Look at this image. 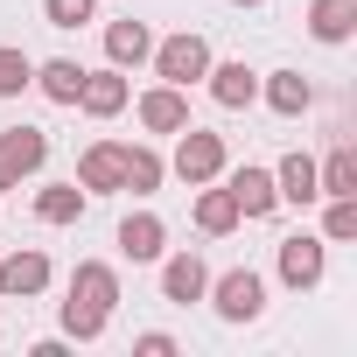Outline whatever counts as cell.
<instances>
[{"label":"cell","instance_id":"6da1fadb","mask_svg":"<svg viewBox=\"0 0 357 357\" xmlns=\"http://www.w3.org/2000/svg\"><path fill=\"white\" fill-rule=\"evenodd\" d=\"M112 308H119V273H112L105 259H77V273H70V301H63V336L98 343L105 322H112Z\"/></svg>","mask_w":357,"mask_h":357},{"label":"cell","instance_id":"7a4b0ae2","mask_svg":"<svg viewBox=\"0 0 357 357\" xmlns=\"http://www.w3.org/2000/svg\"><path fill=\"white\" fill-rule=\"evenodd\" d=\"M147 63H154V77H161V84H175V91H190V84H197V77L211 70V43H204L197 29H183V36H168V43H154V56H147Z\"/></svg>","mask_w":357,"mask_h":357},{"label":"cell","instance_id":"3957f363","mask_svg":"<svg viewBox=\"0 0 357 357\" xmlns=\"http://www.w3.org/2000/svg\"><path fill=\"white\" fill-rule=\"evenodd\" d=\"M183 183L197 190V183H218L225 175V133H204V126H183L175 133V161H168Z\"/></svg>","mask_w":357,"mask_h":357},{"label":"cell","instance_id":"277c9868","mask_svg":"<svg viewBox=\"0 0 357 357\" xmlns=\"http://www.w3.org/2000/svg\"><path fill=\"white\" fill-rule=\"evenodd\" d=\"M273 266H280V280H287L294 294H308V287H322V273H329V238H315V231H294V238H280Z\"/></svg>","mask_w":357,"mask_h":357},{"label":"cell","instance_id":"5b68a950","mask_svg":"<svg viewBox=\"0 0 357 357\" xmlns=\"http://www.w3.org/2000/svg\"><path fill=\"white\" fill-rule=\"evenodd\" d=\"M204 294L218 301V315H225V322H259V315H266V280H259L252 266H231V273H218Z\"/></svg>","mask_w":357,"mask_h":357},{"label":"cell","instance_id":"8992f818","mask_svg":"<svg viewBox=\"0 0 357 357\" xmlns=\"http://www.w3.org/2000/svg\"><path fill=\"white\" fill-rule=\"evenodd\" d=\"M43 161H50V133L43 126H8L0 133V190H22Z\"/></svg>","mask_w":357,"mask_h":357},{"label":"cell","instance_id":"52a82bcc","mask_svg":"<svg viewBox=\"0 0 357 357\" xmlns=\"http://www.w3.org/2000/svg\"><path fill=\"white\" fill-rule=\"evenodd\" d=\"M77 105L91 112V119H119L126 105H133V84H126V70L112 63V70H84V84H77Z\"/></svg>","mask_w":357,"mask_h":357},{"label":"cell","instance_id":"ba28073f","mask_svg":"<svg viewBox=\"0 0 357 357\" xmlns=\"http://www.w3.org/2000/svg\"><path fill=\"white\" fill-rule=\"evenodd\" d=\"M204 287H211V266L197 252H161V301L190 308V301H204Z\"/></svg>","mask_w":357,"mask_h":357},{"label":"cell","instance_id":"9c48e42d","mask_svg":"<svg viewBox=\"0 0 357 357\" xmlns=\"http://www.w3.org/2000/svg\"><path fill=\"white\" fill-rule=\"evenodd\" d=\"M225 190H231V204H238V218H273L280 211V190H273V168H231L225 175Z\"/></svg>","mask_w":357,"mask_h":357},{"label":"cell","instance_id":"30bf717a","mask_svg":"<svg viewBox=\"0 0 357 357\" xmlns=\"http://www.w3.org/2000/svg\"><path fill=\"white\" fill-rule=\"evenodd\" d=\"M119 175H126V168H119V140H91V147L77 154V190H84V197H112Z\"/></svg>","mask_w":357,"mask_h":357},{"label":"cell","instance_id":"8fae6325","mask_svg":"<svg viewBox=\"0 0 357 357\" xmlns=\"http://www.w3.org/2000/svg\"><path fill=\"white\" fill-rule=\"evenodd\" d=\"M204 77H211V98H218L225 112H245V105L259 98V70H252V63H218V56H211Z\"/></svg>","mask_w":357,"mask_h":357},{"label":"cell","instance_id":"7c38bea8","mask_svg":"<svg viewBox=\"0 0 357 357\" xmlns=\"http://www.w3.org/2000/svg\"><path fill=\"white\" fill-rule=\"evenodd\" d=\"M119 252H126L133 266L161 259V252H168V225H161L154 211H133V218H119Z\"/></svg>","mask_w":357,"mask_h":357},{"label":"cell","instance_id":"4fadbf2b","mask_svg":"<svg viewBox=\"0 0 357 357\" xmlns=\"http://www.w3.org/2000/svg\"><path fill=\"white\" fill-rule=\"evenodd\" d=\"M133 112H140V126H147V133H183V126H190V98L175 91V84L140 91V105H133Z\"/></svg>","mask_w":357,"mask_h":357},{"label":"cell","instance_id":"5bb4252c","mask_svg":"<svg viewBox=\"0 0 357 357\" xmlns=\"http://www.w3.org/2000/svg\"><path fill=\"white\" fill-rule=\"evenodd\" d=\"M119 190H133V197H154L161 190V175H168V161L147 147V140H119Z\"/></svg>","mask_w":357,"mask_h":357},{"label":"cell","instance_id":"9a60e30c","mask_svg":"<svg viewBox=\"0 0 357 357\" xmlns=\"http://www.w3.org/2000/svg\"><path fill=\"white\" fill-rule=\"evenodd\" d=\"M308 36L329 43V50H343L357 36V0H308Z\"/></svg>","mask_w":357,"mask_h":357},{"label":"cell","instance_id":"2e32d148","mask_svg":"<svg viewBox=\"0 0 357 357\" xmlns=\"http://www.w3.org/2000/svg\"><path fill=\"white\" fill-rule=\"evenodd\" d=\"M0 287H8V294H43L50 287V259L36 252V245H22V252H8V259H0Z\"/></svg>","mask_w":357,"mask_h":357},{"label":"cell","instance_id":"e0dca14e","mask_svg":"<svg viewBox=\"0 0 357 357\" xmlns=\"http://www.w3.org/2000/svg\"><path fill=\"white\" fill-rule=\"evenodd\" d=\"M50 105H77V84H84V63L77 56H50V63H36V77H29Z\"/></svg>","mask_w":357,"mask_h":357},{"label":"cell","instance_id":"ac0fdd59","mask_svg":"<svg viewBox=\"0 0 357 357\" xmlns=\"http://www.w3.org/2000/svg\"><path fill=\"white\" fill-rule=\"evenodd\" d=\"M259 98H266V105H273L280 119H301V112L315 105V84H308L301 70H273V77L259 84Z\"/></svg>","mask_w":357,"mask_h":357},{"label":"cell","instance_id":"d6986e66","mask_svg":"<svg viewBox=\"0 0 357 357\" xmlns=\"http://www.w3.org/2000/svg\"><path fill=\"white\" fill-rule=\"evenodd\" d=\"M245 218H238V204H231V190H211V183H197V231L204 238H231Z\"/></svg>","mask_w":357,"mask_h":357},{"label":"cell","instance_id":"ffe728a7","mask_svg":"<svg viewBox=\"0 0 357 357\" xmlns=\"http://www.w3.org/2000/svg\"><path fill=\"white\" fill-rule=\"evenodd\" d=\"M273 190H280V204H294V211L322 204V190H315V161H308V154H287V161L273 168Z\"/></svg>","mask_w":357,"mask_h":357},{"label":"cell","instance_id":"44dd1931","mask_svg":"<svg viewBox=\"0 0 357 357\" xmlns=\"http://www.w3.org/2000/svg\"><path fill=\"white\" fill-rule=\"evenodd\" d=\"M105 56H112L119 70L147 63V56H154V36H147V22H112V29H105Z\"/></svg>","mask_w":357,"mask_h":357},{"label":"cell","instance_id":"7402d4cb","mask_svg":"<svg viewBox=\"0 0 357 357\" xmlns=\"http://www.w3.org/2000/svg\"><path fill=\"white\" fill-rule=\"evenodd\" d=\"M84 204H91V197H84L77 183H50V190H36V218H43V225H77Z\"/></svg>","mask_w":357,"mask_h":357},{"label":"cell","instance_id":"603a6c76","mask_svg":"<svg viewBox=\"0 0 357 357\" xmlns=\"http://www.w3.org/2000/svg\"><path fill=\"white\" fill-rule=\"evenodd\" d=\"M315 190H322V197H357V154H350V147H329V154L315 161Z\"/></svg>","mask_w":357,"mask_h":357},{"label":"cell","instance_id":"cb8c5ba5","mask_svg":"<svg viewBox=\"0 0 357 357\" xmlns=\"http://www.w3.org/2000/svg\"><path fill=\"white\" fill-rule=\"evenodd\" d=\"M322 238H329V245H350V238H357V197H329V211H322Z\"/></svg>","mask_w":357,"mask_h":357},{"label":"cell","instance_id":"d4e9b609","mask_svg":"<svg viewBox=\"0 0 357 357\" xmlns=\"http://www.w3.org/2000/svg\"><path fill=\"white\" fill-rule=\"evenodd\" d=\"M43 22L50 29H84V22H98V0H43Z\"/></svg>","mask_w":357,"mask_h":357},{"label":"cell","instance_id":"484cf974","mask_svg":"<svg viewBox=\"0 0 357 357\" xmlns=\"http://www.w3.org/2000/svg\"><path fill=\"white\" fill-rule=\"evenodd\" d=\"M36 77V56L29 50H0V98H22Z\"/></svg>","mask_w":357,"mask_h":357},{"label":"cell","instance_id":"4316f807","mask_svg":"<svg viewBox=\"0 0 357 357\" xmlns=\"http://www.w3.org/2000/svg\"><path fill=\"white\" fill-rule=\"evenodd\" d=\"M133 350L140 357H175V336L168 329H147V336H133Z\"/></svg>","mask_w":357,"mask_h":357},{"label":"cell","instance_id":"83f0119b","mask_svg":"<svg viewBox=\"0 0 357 357\" xmlns=\"http://www.w3.org/2000/svg\"><path fill=\"white\" fill-rule=\"evenodd\" d=\"M231 8H266V0H231Z\"/></svg>","mask_w":357,"mask_h":357},{"label":"cell","instance_id":"f1b7e54d","mask_svg":"<svg viewBox=\"0 0 357 357\" xmlns=\"http://www.w3.org/2000/svg\"><path fill=\"white\" fill-rule=\"evenodd\" d=\"M0 301H8V287H0Z\"/></svg>","mask_w":357,"mask_h":357}]
</instances>
